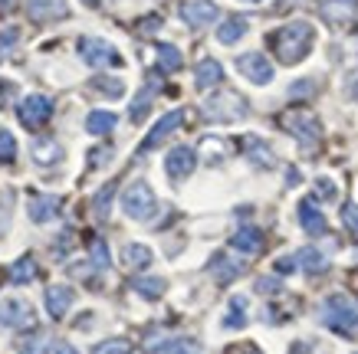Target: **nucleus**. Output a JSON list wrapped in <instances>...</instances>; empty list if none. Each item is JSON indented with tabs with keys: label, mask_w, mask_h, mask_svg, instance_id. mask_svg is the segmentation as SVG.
Segmentation results:
<instances>
[{
	"label": "nucleus",
	"mask_w": 358,
	"mask_h": 354,
	"mask_svg": "<svg viewBox=\"0 0 358 354\" xmlns=\"http://www.w3.org/2000/svg\"><path fill=\"white\" fill-rule=\"evenodd\" d=\"M266 43H270V50L276 53L280 63L293 66V63H303L306 56H309V50L315 43V30H313V23L293 20V23H286V27H280V30H273L266 36Z\"/></svg>",
	"instance_id": "f257e3e1"
},
{
	"label": "nucleus",
	"mask_w": 358,
	"mask_h": 354,
	"mask_svg": "<svg viewBox=\"0 0 358 354\" xmlns=\"http://www.w3.org/2000/svg\"><path fill=\"white\" fill-rule=\"evenodd\" d=\"M250 105L247 98L240 96V92H217V96H210L204 102V118L207 121H220V125H230V121H240V118H247Z\"/></svg>",
	"instance_id": "f03ea898"
},
{
	"label": "nucleus",
	"mask_w": 358,
	"mask_h": 354,
	"mask_svg": "<svg viewBox=\"0 0 358 354\" xmlns=\"http://www.w3.org/2000/svg\"><path fill=\"white\" fill-rule=\"evenodd\" d=\"M322 325L332 328L336 334H345V338H355L358 334V311L352 309V302L342 299V295H332L322 305Z\"/></svg>",
	"instance_id": "7ed1b4c3"
},
{
	"label": "nucleus",
	"mask_w": 358,
	"mask_h": 354,
	"mask_svg": "<svg viewBox=\"0 0 358 354\" xmlns=\"http://www.w3.org/2000/svg\"><path fill=\"white\" fill-rule=\"evenodd\" d=\"M122 210H125V216L138 220V223L152 220V216L158 214V200H155L152 187L145 181H131L129 187H125V193H122Z\"/></svg>",
	"instance_id": "20e7f679"
},
{
	"label": "nucleus",
	"mask_w": 358,
	"mask_h": 354,
	"mask_svg": "<svg viewBox=\"0 0 358 354\" xmlns=\"http://www.w3.org/2000/svg\"><path fill=\"white\" fill-rule=\"evenodd\" d=\"M79 59L86 66H92V69H102V66H122V56L119 50L112 43H106V40H99V36H79Z\"/></svg>",
	"instance_id": "39448f33"
},
{
	"label": "nucleus",
	"mask_w": 358,
	"mask_h": 354,
	"mask_svg": "<svg viewBox=\"0 0 358 354\" xmlns=\"http://www.w3.org/2000/svg\"><path fill=\"white\" fill-rule=\"evenodd\" d=\"M282 128L293 131L296 141H299L306 151H313L315 145H319V135H322L319 121H315L309 112H293V115H286V118H282Z\"/></svg>",
	"instance_id": "423d86ee"
},
{
	"label": "nucleus",
	"mask_w": 358,
	"mask_h": 354,
	"mask_svg": "<svg viewBox=\"0 0 358 354\" xmlns=\"http://www.w3.org/2000/svg\"><path fill=\"white\" fill-rule=\"evenodd\" d=\"M50 115H53V102L46 96H27L17 105V118H20L23 128H43Z\"/></svg>",
	"instance_id": "0eeeda50"
},
{
	"label": "nucleus",
	"mask_w": 358,
	"mask_h": 354,
	"mask_svg": "<svg viewBox=\"0 0 358 354\" xmlns=\"http://www.w3.org/2000/svg\"><path fill=\"white\" fill-rule=\"evenodd\" d=\"M237 69L243 79H250L253 86H266L273 82V63L263 53H243L237 56Z\"/></svg>",
	"instance_id": "6e6552de"
},
{
	"label": "nucleus",
	"mask_w": 358,
	"mask_h": 354,
	"mask_svg": "<svg viewBox=\"0 0 358 354\" xmlns=\"http://www.w3.org/2000/svg\"><path fill=\"white\" fill-rule=\"evenodd\" d=\"M33 309L23 299H0V328H30Z\"/></svg>",
	"instance_id": "1a4fd4ad"
},
{
	"label": "nucleus",
	"mask_w": 358,
	"mask_h": 354,
	"mask_svg": "<svg viewBox=\"0 0 358 354\" xmlns=\"http://www.w3.org/2000/svg\"><path fill=\"white\" fill-rule=\"evenodd\" d=\"M194 164H197V151L187 148V145H178V148L168 151V158H164V171H168L171 181H185L187 174L194 171Z\"/></svg>",
	"instance_id": "9d476101"
},
{
	"label": "nucleus",
	"mask_w": 358,
	"mask_h": 354,
	"mask_svg": "<svg viewBox=\"0 0 358 354\" xmlns=\"http://www.w3.org/2000/svg\"><path fill=\"white\" fill-rule=\"evenodd\" d=\"M181 20H185L187 27L201 30V27L217 20V7H214L210 0H185V3H181Z\"/></svg>",
	"instance_id": "9b49d317"
},
{
	"label": "nucleus",
	"mask_w": 358,
	"mask_h": 354,
	"mask_svg": "<svg viewBox=\"0 0 358 354\" xmlns=\"http://www.w3.org/2000/svg\"><path fill=\"white\" fill-rule=\"evenodd\" d=\"M181 121H185V112H181V108H174V112H168V115H164L162 121H158V125H155V128L148 131V138L141 141V151H145V154H148V151H155L164 138H168V135H171V131L181 128Z\"/></svg>",
	"instance_id": "f8f14e48"
},
{
	"label": "nucleus",
	"mask_w": 358,
	"mask_h": 354,
	"mask_svg": "<svg viewBox=\"0 0 358 354\" xmlns=\"http://www.w3.org/2000/svg\"><path fill=\"white\" fill-rule=\"evenodd\" d=\"M230 246L243 253V256H257L263 249V230L260 226H240L237 233L230 236Z\"/></svg>",
	"instance_id": "ddd939ff"
},
{
	"label": "nucleus",
	"mask_w": 358,
	"mask_h": 354,
	"mask_svg": "<svg viewBox=\"0 0 358 354\" xmlns=\"http://www.w3.org/2000/svg\"><path fill=\"white\" fill-rule=\"evenodd\" d=\"M73 302H76V292L69 289V286H50V289H46V311L53 315L56 322L73 309Z\"/></svg>",
	"instance_id": "4468645a"
},
{
	"label": "nucleus",
	"mask_w": 358,
	"mask_h": 354,
	"mask_svg": "<svg viewBox=\"0 0 358 354\" xmlns=\"http://www.w3.org/2000/svg\"><path fill=\"white\" fill-rule=\"evenodd\" d=\"M27 214H30L33 223H50V220H56V214H59V200L56 197H46V193H36V197H30V204H27Z\"/></svg>",
	"instance_id": "2eb2a0df"
},
{
	"label": "nucleus",
	"mask_w": 358,
	"mask_h": 354,
	"mask_svg": "<svg viewBox=\"0 0 358 354\" xmlns=\"http://www.w3.org/2000/svg\"><path fill=\"white\" fill-rule=\"evenodd\" d=\"M319 10L329 23H348L358 17V0H322Z\"/></svg>",
	"instance_id": "dca6fc26"
},
{
	"label": "nucleus",
	"mask_w": 358,
	"mask_h": 354,
	"mask_svg": "<svg viewBox=\"0 0 358 354\" xmlns=\"http://www.w3.org/2000/svg\"><path fill=\"white\" fill-rule=\"evenodd\" d=\"M27 13H30L33 20H63L66 13H69V7H66V0H30L27 3Z\"/></svg>",
	"instance_id": "f3484780"
},
{
	"label": "nucleus",
	"mask_w": 358,
	"mask_h": 354,
	"mask_svg": "<svg viewBox=\"0 0 358 354\" xmlns=\"http://www.w3.org/2000/svg\"><path fill=\"white\" fill-rule=\"evenodd\" d=\"M299 226H303L309 236H322V233H326V216L319 214V207L313 204V197L299 200Z\"/></svg>",
	"instance_id": "a211bd4d"
},
{
	"label": "nucleus",
	"mask_w": 358,
	"mask_h": 354,
	"mask_svg": "<svg viewBox=\"0 0 358 354\" xmlns=\"http://www.w3.org/2000/svg\"><path fill=\"white\" fill-rule=\"evenodd\" d=\"M224 82V66L217 63V59H201L194 69V86L201 89V92H207V89H214Z\"/></svg>",
	"instance_id": "6ab92c4d"
},
{
	"label": "nucleus",
	"mask_w": 358,
	"mask_h": 354,
	"mask_svg": "<svg viewBox=\"0 0 358 354\" xmlns=\"http://www.w3.org/2000/svg\"><path fill=\"white\" fill-rule=\"evenodd\" d=\"M210 272H214V279H217L220 286H227V282H234L240 272H243V263L230 259L227 253H217V256L210 259Z\"/></svg>",
	"instance_id": "aec40b11"
},
{
	"label": "nucleus",
	"mask_w": 358,
	"mask_h": 354,
	"mask_svg": "<svg viewBox=\"0 0 358 354\" xmlns=\"http://www.w3.org/2000/svg\"><path fill=\"white\" fill-rule=\"evenodd\" d=\"M247 30H250V23L243 20V17H227V20L217 27V43L234 46L237 40H243V36H247Z\"/></svg>",
	"instance_id": "412c9836"
},
{
	"label": "nucleus",
	"mask_w": 358,
	"mask_h": 354,
	"mask_svg": "<svg viewBox=\"0 0 358 354\" xmlns=\"http://www.w3.org/2000/svg\"><path fill=\"white\" fill-rule=\"evenodd\" d=\"M152 354H201V344L191 338H171V341H152Z\"/></svg>",
	"instance_id": "4be33fe9"
},
{
	"label": "nucleus",
	"mask_w": 358,
	"mask_h": 354,
	"mask_svg": "<svg viewBox=\"0 0 358 354\" xmlns=\"http://www.w3.org/2000/svg\"><path fill=\"white\" fill-rule=\"evenodd\" d=\"M33 161L36 164H56L59 158H63V151H59V145H56L53 138H40V141H33Z\"/></svg>",
	"instance_id": "5701e85b"
},
{
	"label": "nucleus",
	"mask_w": 358,
	"mask_h": 354,
	"mask_svg": "<svg viewBox=\"0 0 358 354\" xmlns=\"http://www.w3.org/2000/svg\"><path fill=\"white\" fill-rule=\"evenodd\" d=\"M243 151H247V154H250V158H253L257 164H260V168H273V164H276L273 151L266 148V145H263L257 135H247V138H243Z\"/></svg>",
	"instance_id": "b1692460"
},
{
	"label": "nucleus",
	"mask_w": 358,
	"mask_h": 354,
	"mask_svg": "<svg viewBox=\"0 0 358 354\" xmlns=\"http://www.w3.org/2000/svg\"><path fill=\"white\" fill-rule=\"evenodd\" d=\"M115 121H119V118L112 115V112L96 108V112H89V115H86V131H89V135H109V131L115 128Z\"/></svg>",
	"instance_id": "393cba45"
},
{
	"label": "nucleus",
	"mask_w": 358,
	"mask_h": 354,
	"mask_svg": "<svg viewBox=\"0 0 358 354\" xmlns=\"http://www.w3.org/2000/svg\"><path fill=\"white\" fill-rule=\"evenodd\" d=\"M155 89H158V79H148V86L141 89L138 98L131 102V112H129L131 121H141V118L148 115V108H152V98H155Z\"/></svg>",
	"instance_id": "a878e982"
},
{
	"label": "nucleus",
	"mask_w": 358,
	"mask_h": 354,
	"mask_svg": "<svg viewBox=\"0 0 358 354\" xmlns=\"http://www.w3.org/2000/svg\"><path fill=\"white\" fill-rule=\"evenodd\" d=\"M33 276H36V263H33V256H20L10 266V272H7V279H10L13 286H27V282H33Z\"/></svg>",
	"instance_id": "bb28decb"
},
{
	"label": "nucleus",
	"mask_w": 358,
	"mask_h": 354,
	"mask_svg": "<svg viewBox=\"0 0 358 354\" xmlns=\"http://www.w3.org/2000/svg\"><path fill=\"white\" fill-rule=\"evenodd\" d=\"M89 89H92V92H102V96L106 98H122L125 96V82H122V79H115V75H96V79H92V82H89Z\"/></svg>",
	"instance_id": "cd10ccee"
},
{
	"label": "nucleus",
	"mask_w": 358,
	"mask_h": 354,
	"mask_svg": "<svg viewBox=\"0 0 358 354\" xmlns=\"http://www.w3.org/2000/svg\"><path fill=\"white\" fill-rule=\"evenodd\" d=\"M296 263H299V266H303L306 272H309V276H315V272H322V269L329 266V259L322 256L319 249H313V246L299 249V253H296Z\"/></svg>",
	"instance_id": "c85d7f7f"
},
{
	"label": "nucleus",
	"mask_w": 358,
	"mask_h": 354,
	"mask_svg": "<svg viewBox=\"0 0 358 354\" xmlns=\"http://www.w3.org/2000/svg\"><path fill=\"white\" fill-rule=\"evenodd\" d=\"M247 325V299L243 295H234L230 299V309H227V318H224V328H243Z\"/></svg>",
	"instance_id": "c756f323"
},
{
	"label": "nucleus",
	"mask_w": 358,
	"mask_h": 354,
	"mask_svg": "<svg viewBox=\"0 0 358 354\" xmlns=\"http://www.w3.org/2000/svg\"><path fill=\"white\" fill-rule=\"evenodd\" d=\"M158 69H162V73H178V69H181V50L171 43L158 46Z\"/></svg>",
	"instance_id": "7c9ffc66"
},
{
	"label": "nucleus",
	"mask_w": 358,
	"mask_h": 354,
	"mask_svg": "<svg viewBox=\"0 0 358 354\" xmlns=\"http://www.w3.org/2000/svg\"><path fill=\"white\" fill-rule=\"evenodd\" d=\"M152 249L148 246H141V243H129L125 246V266H131V269H145L148 263H152Z\"/></svg>",
	"instance_id": "2f4dec72"
},
{
	"label": "nucleus",
	"mask_w": 358,
	"mask_h": 354,
	"mask_svg": "<svg viewBox=\"0 0 358 354\" xmlns=\"http://www.w3.org/2000/svg\"><path fill=\"white\" fill-rule=\"evenodd\" d=\"M131 289L138 292V295H145V299H158V295L164 292V279H158V276H145V279L131 282Z\"/></svg>",
	"instance_id": "473e14b6"
},
{
	"label": "nucleus",
	"mask_w": 358,
	"mask_h": 354,
	"mask_svg": "<svg viewBox=\"0 0 358 354\" xmlns=\"http://www.w3.org/2000/svg\"><path fill=\"white\" fill-rule=\"evenodd\" d=\"M46 348H50V334L46 332H33V338L20 341V354H46Z\"/></svg>",
	"instance_id": "72a5a7b5"
},
{
	"label": "nucleus",
	"mask_w": 358,
	"mask_h": 354,
	"mask_svg": "<svg viewBox=\"0 0 358 354\" xmlns=\"http://www.w3.org/2000/svg\"><path fill=\"white\" fill-rule=\"evenodd\" d=\"M13 158H17V138L0 128V164H13Z\"/></svg>",
	"instance_id": "f704fd0d"
},
{
	"label": "nucleus",
	"mask_w": 358,
	"mask_h": 354,
	"mask_svg": "<svg viewBox=\"0 0 358 354\" xmlns=\"http://www.w3.org/2000/svg\"><path fill=\"white\" fill-rule=\"evenodd\" d=\"M92 354H131V344L125 341V338H112V341L96 344V351Z\"/></svg>",
	"instance_id": "c9c22d12"
},
{
	"label": "nucleus",
	"mask_w": 358,
	"mask_h": 354,
	"mask_svg": "<svg viewBox=\"0 0 358 354\" xmlns=\"http://www.w3.org/2000/svg\"><path fill=\"white\" fill-rule=\"evenodd\" d=\"M17 40H20V30H17V27H7V30L0 33V59H7V56L13 53Z\"/></svg>",
	"instance_id": "e433bc0d"
},
{
	"label": "nucleus",
	"mask_w": 358,
	"mask_h": 354,
	"mask_svg": "<svg viewBox=\"0 0 358 354\" xmlns=\"http://www.w3.org/2000/svg\"><path fill=\"white\" fill-rule=\"evenodd\" d=\"M112 191H115V187H102V191L96 193V204H92V210H96V216L99 220H106V214H109V207H112Z\"/></svg>",
	"instance_id": "4c0bfd02"
},
{
	"label": "nucleus",
	"mask_w": 358,
	"mask_h": 354,
	"mask_svg": "<svg viewBox=\"0 0 358 354\" xmlns=\"http://www.w3.org/2000/svg\"><path fill=\"white\" fill-rule=\"evenodd\" d=\"M342 223H345V230L358 239V207L355 204H345V207H342Z\"/></svg>",
	"instance_id": "58836bf2"
},
{
	"label": "nucleus",
	"mask_w": 358,
	"mask_h": 354,
	"mask_svg": "<svg viewBox=\"0 0 358 354\" xmlns=\"http://www.w3.org/2000/svg\"><path fill=\"white\" fill-rule=\"evenodd\" d=\"M313 92H315L313 79H303V82H293V86H289V98H309Z\"/></svg>",
	"instance_id": "ea45409f"
},
{
	"label": "nucleus",
	"mask_w": 358,
	"mask_h": 354,
	"mask_svg": "<svg viewBox=\"0 0 358 354\" xmlns=\"http://www.w3.org/2000/svg\"><path fill=\"white\" fill-rule=\"evenodd\" d=\"M92 263H96V266H109V249H106V243H102V239H96V243H92Z\"/></svg>",
	"instance_id": "a19ab883"
},
{
	"label": "nucleus",
	"mask_w": 358,
	"mask_h": 354,
	"mask_svg": "<svg viewBox=\"0 0 358 354\" xmlns=\"http://www.w3.org/2000/svg\"><path fill=\"white\" fill-rule=\"evenodd\" d=\"M315 191L322 193V197H329V200H336V193H338V187L332 181H329V177H319V181H315Z\"/></svg>",
	"instance_id": "79ce46f5"
},
{
	"label": "nucleus",
	"mask_w": 358,
	"mask_h": 354,
	"mask_svg": "<svg viewBox=\"0 0 358 354\" xmlns=\"http://www.w3.org/2000/svg\"><path fill=\"white\" fill-rule=\"evenodd\" d=\"M257 289H260L263 292V295H266V292H280L282 289V286H280V282H276V279H260V282H257Z\"/></svg>",
	"instance_id": "37998d69"
},
{
	"label": "nucleus",
	"mask_w": 358,
	"mask_h": 354,
	"mask_svg": "<svg viewBox=\"0 0 358 354\" xmlns=\"http://www.w3.org/2000/svg\"><path fill=\"white\" fill-rule=\"evenodd\" d=\"M227 354H260L253 344H234V348H227Z\"/></svg>",
	"instance_id": "c03bdc74"
},
{
	"label": "nucleus",
	"mask_w": 358,
	"mask_h": 354,
	"mask_svg": "<svg viewBox=\"0 0 358 354\" xmlns=\"http://www.w3.org/2000/svg\"><path fill=\"white\" fill-rule=\"evenodd\" d=\"M299 266V263H296L293 256H286V259H280V263H276V272H289V269H296Z\"/></svg>",
	"instance_id": "a18cd8bd"
},
{
	"label": "nucleus",
	"mask_w": 358,
	"mask_h": 354,
	"mask_svg": "<svg viewBox=\"0 0 358 354\" xmlns=\"http://www.w3.org/2000/svg\"><path fill=\"white\" fill-rule=\"evenodd\" d=\"M53 354H79V351H76V348H73V344L59 341V344H56V348H53Z\"/></svg>",
	"instance_id": "49530a36"
},
{
	"label": "nucleus",
	"mask_w": 358,
	"mask_h": 354,
	"mask_svg": "<svg viewBox=\"0 0 358 354\" xmlns=\"http://www.w3.org/2000/svg\"><path fill=\"white\" fill-rule=\"evenodd\" d=\"M17 3H20V0H0V13H13Z\"/></svg>",
	"instance_id": "de8ad7c7"
},
{
	"label": "nucleus",
	"mask_w": 358,
	"mask_h": 354,
	"mask_svg": "<svg viewBox=\"0 0 358 354\" xmlns=\"http://www.w3.org/2000/svg\"><path fill=\"white\" fill-rule=\"evenodd\" d=\"M306 351H309L306 344H293V351H289V354H306Z\"/></svg>",
	"instance_id": "09e8293b"
},
{
	"label": "nucleus",
	"mask_w": 358,
	"mask_h": 354,
	"mask_svg": "<svg viewBox=\"0 0 358 354\" xmlns=\"http://www.w3.org/2000/svg\"><path fill=\"white\" fill-rule=\"evenodd\" d=\"M83 3H86V7H102L106 0H83Z\"/></svg>",
	"instance_id": "8fccbe9b"
},
{
	"label": "nucleus",
	"mask_w": 358,
	"mask_h": 354,
	"mask_svg": "<svg viewBox=\"0 0 358 354\" xmlns=\"http://www.w3.org/2000/svg\"><path fill=\"white\" fill-rule=\"evenodd\" d=\"M247 3H263V0H247Z\"/></svg>",
	"instance_id": "3c124183"
}]
</instances>
